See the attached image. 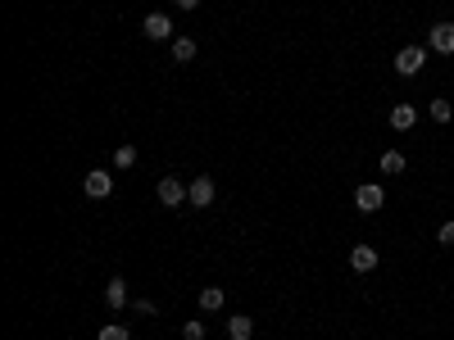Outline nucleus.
Listing matches in <instances>:
<instances>
[{"label":"nucleus","instance_id":"6ab92c4d","mask_svg":"<svg viewBox=\"0 0 454 340\" xmlns=\"http://www.w3.org/2000/svg\"><path fill=\"white\" fill-rule=\"evenodd\" d=\"M436 240H441V245H454V222H446V227L436 231Z\"/></svg>","mask_w":454,"mask_h":340},{"label":"nucleus","instance_id":"ddd939ff","mask_svg":"<svg viewBox=\"0 0 454 340\" xmlns=\"http://www.w3.org/2000/svg\"><path fill=\"white\" fill-rule=\"evenodd\" d=\"M173 60L191 64V60H196V41H191V36H173Z\"/></svg>","mask_w":454,"mask_h":340},{"label":"nucleus","instance_id":"f257e3e1","mask_svg":"<svg viewBox=\"0 0 454 340\" xmlns=\"http://www.w3.org/2000/svg\"><path fill=\"white\" fill-rule=\"evenodd\" d=\"M214 196H218V191H214V182H209V177H191L187 182V204H191V209H209Z\"/></svg>","mask_w":454,"mask_h":340},{"label":"nucleus","instance_id":"6e6552de","mask_svg":"<svg viewBox=\"0 0 454 340\" xmlns=\"http://www.w3.org/2000/svg\"><path fill=\"white\" fill-rule=\"evenodd\" d=\"M350 268L354 272H373V268H378V250H373V245H354L350 250Z\"/></svg>","mask_w":454,"mask_h":340},{"label":"nucleus","instance_id":"7ed1b4c3","mask_svg":"<svg viewBox=\"0 0 454 340\" xmlns=\"http://www.w3.org/2000/svg\"><path fill=\"white\" fill-rule=\"evenodd\" d=\"M154 196H159V204H163V209H178V204H187V186H182L178 177H159Z\"/></svg>","mask_w":454,"mask_h":340},{"label":"nucleus","instance_id":"f8f14e48","mask_svg":"<svg viewBox=\"0 0 454 340\" xmlns=\"http://www.w3.org/2000/svg\"><path fill=\"white\" fill-rule=\"evenodd\" d=\"M223 304H227L223 286H205V290H200V308H205V313H218Z\"/></svg>","mask_w":454,"mask_h":340},{"label":"nucleus","instance_id":"f03ea898","mask_svg":"<svg viewBox=\"0 0 454 340\" xmlns=\"http://www.w3.org/2000/svg\"><path fill=\"white\" fill-rule=\"evenodd\" d=\"M422 64H427V50H422V46H404V50L395 55V73L400 77H413Z\"/></svg>","mask_w":454,"mask_h":340},{"label":"nucleus","instance_id":"9d476101","mask_svg":"<svg viewBox=\"0 0 454 340\" xmlns=\"http://www.w3.org/2000/svg\"><path fill=\"white\" fill-rule=\"evenodd\" d=\"M105 304L109 308H128V281L123 277H114L109 286H105Z\"/></svg>","mask_w":454,"mask_h":340},{"label":"nucleus","instance_id":"f3484780","mask_svg":"<svg viewBox=\"0 0 454 340\" xmlns=\"http://www.w3.org/2000/svg\"><path fill=\"white\" fill-rule=\"evenodd\" d=\"M432 118H436V123H450V118H454L450 100H432Z\"/></svg>","mask_w":454,"mask_h":340},{"label":"nucleus","instance_id":"39448f33","mask_svg":"<svg viewBox=\"0 0 454 340\" xmlns=\"http://www.w3.org/2000/svg\"><path fill=\"white\" fill-rule=\"evenodd\" d=\"M141 32H146L150 41H168V36H173V18H168V14H146Z\"/></svg>","mask_w":454,"mask_h":340},{"label":"nucleus","instance_id":"4468645a","mask_svg":"<svg viewBox=\"0 0 454 340\" xmlns=\"http://www.w3.org/2000/svg\"><path fill=\"white\" fill-rule=\"evenodd\" d=\"M378 168H382V172H404V154H400V150H386L382 159H378Z\"/></svg>","mask_w":454,"mask_h":340},{"label":"nucleus","instance_id":"0eeeda50","mask_svg":"<svg viewBox=\"0 0 454 340\" xmlns=\"http://www.w3.org/2000/svg\"><path fill=\"white\" fill-rule=\"evenodd\" d=\"M427 41H432V50H436V55H454V23H436Z\"/></svg>","mask_w":454,"mask_h":340},{"label":"nucleus","instance_id":"2eb2a0df","mask_svg":"<svg viewBox=\"0 0 454 340\" xmlns=\"http://www.w3.org/2000/svg\"><path fill=\"white\" fill-rule=\"evenodd\" d=\"M137 163V145H119L114 150V168H132Z\"/></svg>","mask_w":454,"mask_h":340},{"label":"nucleus","instance_id":"1a4fd4ad","mask_svg":"<svg viewBox=\"0 0 454 340\" xmlns=\"http://www.w3.org/2000/svg\"><path fill=\"white\" fill-rule=\"evenodd\" d=\"M250 336H255V318H246V313L227 318V340H250Z\"/></svg>","mask_w":454,"mask_h":340},{"label":"nucleus","instance_id":"20e7f679","mask_svg":"<svg viewBox=\"0 0 454 340\" xmlns=\"http://www.w3.org/2000/svg\"><path fill=\"white\" fill-rule=\"evenodd\" d=\"M82 191H86V196H91V200H105V196H109V191H114V177H109V172H105V168H95V172H86Z\"/></svg>","mask_w":454,"mask_h":340},{"label":"nucleus","instance_id":"aec40b11","mask_svg":"<svg viewBox=\"0 0 454 340\" xmlns=\"http://www.w3.org/2000/svg\"><path fill=\"white\" fill-rule=\"evenodd\" d=\"M178 9H200V0H173Z\"/></svg>","mask_w":454,"mask_h":340},{"label":"nucleus","instance_id":"dca6fc26","mask_svg":"<svg viewBox=\"0 0 454 340\" xmlns=\"http://www.w3.org/2000/svg\"><path fill=\"white\" fill-rule=\"evenodd\" d=\"M100 340H132V336L123 322H109V327H100Z\"/></svg>","mask_w":454,"mask_h":340},{"label":"nucleus","instance_id":"423d86ee","mask_svg":"<svg viewBox=\"0 0 454 340\" xmlns=\"http://www.w3.org/2000/svg\"><path fill=\"white\" fill-rule=\"evenodd\" d=\"M354 209H359V213H378V209H382V186L363 182V186L354 191Z\"/></svg>","mask_w":454,"mask_h":340},{"label":"nucleus","instance_id":"9b49d317","mask_svg":"<svg viewBox=\"0 0 454 340\" xmlns=\"http://www.w3.org/2000/svg\"><path fill=\"white\" fill-rule=\"evenodd\" d=\"M413 123H418V109H413V104H395L391 109V128L395 132H409Z\"/></svg>","mask_w":454,"mask_h":340},{"label":"nucleus","instance_id":"a211bd4d","mask_svg":"<svg viewBox=\"0 0 454 340\" xmlns=\"http://www.w3.org/2000/svg\"><path fill=\"white\" fill-rule=\"evenodd\" d=\"M182 336H187V340H205V322H200V318H191V322L182 327Z\"/></svg>","mask_w":454,"mask_h":340}]
</instances>
